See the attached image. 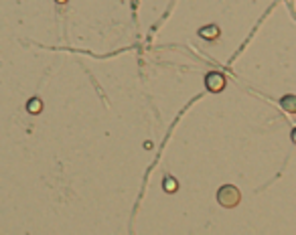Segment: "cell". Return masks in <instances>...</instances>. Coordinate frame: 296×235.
<instances>
[{
  "label": "cell",
  "instance_id": "obj_1",
  "mask_svg": "<svg viewBox=\"0 0 296 235\" xmlns=\"http://www.w3.org/2000/svg\"><path fill=\"white\" fill-rule=\"evenodd\" d=\"M239 201H241V193H239L237 186H233V184H223L221 189L217 191V203L221 207H225V209L237 207Z\"/></svg>",
  "mask_w": 296,
  "mask_h": 235
},
{
  "label": "cell",
  "instance_id": "obj_2",
  "mask_svg": "<svg viewBox=\"0 0 296 235\" xmlns=\"http://www.w3.org/2000/svg\"><path fill=\"white\" fill-rule=\"evenodd\" d=\"M205 85H207V89H209L211 93H219V91L225 89L227 81H225V75H223V73H219V71H209V73L205 75Z\"/></svg>",
  "mask_w": 296,
  "mask_h": 235
},
{
  "label": "cell",
  "instance_id": "obj_3",
  "mask_svg": "<svg viewBox=\"0 0 296 235\" xmlns=\"http://www.w3.org/2000/svg\"><path fill=\"white\" fill-rule=\"evenodd\" d=\"M219 35H221V29L217 25H207V27L199 29V37L205 41H215V39H219Z\"/></svg>",
  "mask_w": 296,
  "mask_h": 235
},
{
  "label": "cell",
  "instance_id": "obj_4",
  "mask_svg": "<svg viewBox=\"0 0 296 235\" xmlns=\"http://www.w3.org/2000/svg\"><path fill=\"white\" fill-rule=\"evenodd\" d=\"M280 108L286 112V114H296V96L294 93H288L280 100Z\"/></svg>",
  "mask_w": 296,
  "mask_h": 235
},
{
  "label": "cell",
  "instance_id": "obj_5",
  "mask_svg": "<svg viewBox=\"0 0 296 235\" xmlns=\"http://www.w3.org/2000/svg\"><path fill=\"white\" fill-rule=\"evenodd\" d=\"M41 110H43V102L39 98H31L29 104H27V112L33 114V116H37V114H41Z\"/></svg>",
  "mask_w": 296,
  "mask_h": 235
},
{
  "label": "cell",
  "instance_id": "obj_6",
  "mask_svg": "<svg viewBox=\"0 0 296 235\" xmlns=\"http://www.w3.org/2000/svg\"><path fill=\"white\" fill-rule=\"evenodd\" d=\"M163 189H165L167 193H175V191L179 189V182H177V178H173V176H167V178L163 180Z\"/></svg>",
  "mask_w": 296,
  "mask_h": 235
},
{
  "label": "cell",
  "instance_id": "obj_7",
  "mask_svg": "<svg viewBox=\"0 0 296 235\" xmlns=\"http://www.w3.org/2000/svg\"><path fill=\"white\" fill-rule=\"evenodd\" d=\"M290 138H292V142H294V144H296V128H294V130H292V136H290Z\"/></svg>",
  "mask_w": 296,
  "mask_h": 235
},
{
  "label": "cell",
  "instance_id": "obj_8",
  "mask_svg": "<svg viewBox=\"0 0 296 235\" xmlns=\"http://www.w3.org/2000/svg\"><path fill=\"white\" fill-rule=\"evenodd\" d=\"M55 3H57V5H65V3H67V0H55Z\"/></svg>",
  "mask_w": 296,
  "mask_h": 235
}]
</instances>
